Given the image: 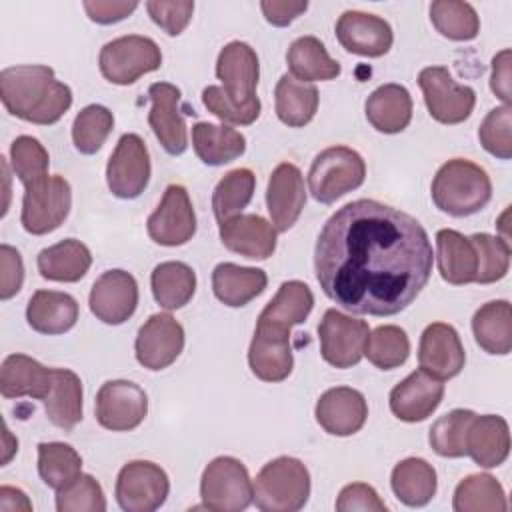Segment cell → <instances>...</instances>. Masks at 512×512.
I'll return each instance as SVG.
<instances>
[{"label":"cell","mask_w":512,"mask_h":512,"mask_svg":"<svg viewBox=\"0 0 512 512\" xmlns=\"http://www.w3.org/2000/svg\"><path fill=\"white\" fill-rule=\"evenodd\" d=\"M434 252L424 226L410 214L354 200L322 226L314 268L324 294L364 316H394L408 308L432 274Z\"/></svg>","instance_id":"6da1fadb"},{"label":"cell","mask_w":512,"mask_h":512,"mask_svg":"<svg viewBox=\"0 0 512 512\" xmlns=\"http://www.w3.org/2000/svg\"><path fill=\"white\" fill-rule=\"evenodd\" d=\"M0 98L12 116L40 126L58 122L72 106V90L56 80L54 70L44 64L4 68Z\"/></svg>","instance_id":"7a4b0ae2"},{"label":"cell","mask_w":512,"mask_h":512,"mask_svg":"<svg viewBox=\"0 0 512 512\" xmlns=\"http://www.w3.org/2000/svg\"><path fill=\"white\" fill-rule=\"evenodd\" d=\"M430 194L438 210L464 218L480 212L490 202L492 182L482 166L466 158H452L438 168Z\"/></svg>","instance_id":"3957f363"},{"label":"cell","mask_w":512,"mask_h":512,"mask_svg":"<svg viewBox=\"0 0 512 512\" xmlns=\"http://www.w3.org/2000/svg\"><path fill=\"white\" fill-rule=\"evenodd\" d=\"M252 502L262 512H296L310 496V472L292 456H278L264 464L252 482Z\"/></svg>","instance_id":"277c9868"},{"label":"cell","mask_w":512,"mask_h":512,"mask_svg":"<svg viewBox=\"0 0 512 512\" xmlns=\"http://www.w3.org/2000/svg\"><path fill=\"white\" fill-rule=\"evenodd\" d=\"M364 178L366 162L356 150L348 146H330L312 160L308 188L314 200L320 204H332L362 186Z\"/></svg>","instance_id":"5b68a950"},{"label":"cell","mask_w":512,"mask_h":512,"mask_svg":"<svg viewBox=\"0 0 512 512\" xmlns=\"http://www.w3.org/2000/svg\"><path fill=\"white\" fill-rule=\"evenodd\" d=\"M254 486L248 468L234 456L214 458L202 472L200 498L204 508L240 512L252 504Z\"/></svg>","instance_id":"8992f818"},{"label":"cell","mask_w":512,"mask_h":512,"mask_svg":"<svg viewBox=\"0 0 512 512\" xmlns=\"http://www.w3.org/2000/svg\"><path fill=\"white\" fill-rule=\"evenodd\" d=\"M162 52L148 36L128 34L106 42L98 56L102 76L118 86L134 84L140 76L158 70Z\"/></svg>","instance_id":"52a82bcc"},{"label":"cell","mask_w":512,"mask_h":512,"mask_svg":"<svg viewBox=\"0 0 512 512\" xmlns=\"http://www.w3.org/2000/svg\"><path fill=\"white\" fill-rule=\"evenodd\" d=\"M72 190L64 176L54 174L24 186L20 222L28 234L42 236L56 230L68 216Z\"/></svg>","instance_id":"ba28073f"},{"label":"cell","mask_w":512,"mask_h":512,"mask_svg":"<svg viewBox=\"0 0 512 512\" xmlns=\"http://www.w3.org/2000/svg\"><path fill=\"white\" fill-rule=\"evenodd\" d=\"M418 86L430 116L440 124H460L474 110L476 92L470 86L458 84L446 66L422 68Z\"/></svg>","instance_id":"9c48e42d"},{"label":"cell","mask_w":512,"mask_h":512,"mask_svg":"<svg viewBox=\"0 0 512 512\" xmlns=\"http://www.w3.org/2000/svg\"><path fill=\"white\" fill-rule=\"evenodd\" d=\"M114 492L122 510L154 512L166 502L170 480L158 464L150 460H132L120 468Z\"/></svg>","instance_id":"30bf717a"},{"label":"cell","mask_w":512,"mask_h":512,"mask_svg":"<svg viewBox=\"0 0 512 512\" xmlns=\"http://www.w3.org/2000/svg\"><path fill=\"white\" fill-rule=\"evenodd\" d=\"M370 328L364 320L346 316L336 308L324 312L318 324L322 358L334 368H352L364 356Z\"/></svg>","instance_id":"8fae6325"},{"label":"cell","mask_w":512,"mask_h":512,"mask_svg":"<svg viewBox=\"0 0 512 512\" xmlns=\"http://www.w3.org/2000/svg\"><path fill=\"white\" fill-rule=\"evenodd\" d=\"M106 182L114 196L138 198L150 182V154L138 134L120 136L106 164Z\"/></svg>","instance_id":"7c38bea8"},{"label":"cell","mask_w":512,"mask_h":512,"mask_svg":"<svg viewBox=\"0 0 512 512\" xmlns=\"http://www.w3.org/2000/svg\"><path fill=\"white\" fill-rule=\"evenodd\" d=\"M148 414V396L130 380H108L96 394V420L112 432L138 428Z\"/></svg>","instance_id":"4fadbf2b"},{"label":"cell","mask_w":512,"mask_h":512,"mask_svg":"<svg viewBox=\"0 0 512 512\" xmlns=\"http://www.w3.org/2000/svg\"><path fill=\"white\" fill-rule=\"evenodd\" d=\"M148 236L160 246H182L196 232V214L184 186L170 184L146 220Z\"/></svg>","instance_id":"5bb4252c"},{"label":"cell","mask_w":512,"mask_h":512,"mask_svg":"<svg viewBox=\"0 0 512 512\" xmlns=\"http://www.w3.org/2000/svg\"><path fill=\"white\" fill-rule=\"evenodd\" d=\"M184 348V328L168 312L152 314L138 330L134 352L136 360L148 370H164Z\"/></svg>","instance_id":"9a60e30c"},{"label":"cell","mask_w":512,"mask_h":512,"mask_svg":"<svg viewBox=\"0 0 512 512\" xmlns=\"http://www.w3.org/2000/svg\"><path fill=\"white\" fill-rule=\"evenodd\" d=\"M216 76L224 84V92L236 106H250L258 102L256 88L260 78V64L254 48L246 42H228L216 60Z\"/></svg>","instance_id":"2e32d148"},{"label":"cell","mask_w":512,"mask_h":512,"mask_svg":"<svg viewBox=\"0 0 512 512\" xmlns=\"http://www.w3.org/2000/svg\"><path fill=\"white\" fill-rule=\"evenodd\" d=\"M90 312L104 324H122L136 312L138 284L136 278L120 268L106 270L96 278L88 296Z\"/></svg>","instance_id":"e0dca14e"},{"label":"cell","mask_w":512,"mask_h":512,"mask_svg":"<svg viewBox=\"0 0 512 512\" xmlns=\"http://www.w3.org/2000/svg\"><path fill=\"white\" fill-rule=\"evenodd\" d=\"M466 352L454 326L432 322L424 328L418 346V364L438 380L454 378L462 372Z\"/></svg>","instance_id":"ac0fdd59"},{"label":"cell","mask_w":512,"mask_h":512,"mask_svg":"<svg viewBox=\"0 0 512 512\" xmlns=\"http://www.w3.org/2000/svg\"><path fill=\"white\" fill-rule=\"evenodd\" d=\"M148 96L152 100L148 124L154 136L168 154H182L188 148V130L180 114V90L170 82H154L148 88Z\"/></svg>","instance_id":"d6986e66"},{"label":"cell","mask_w":512,"mask_h":512,"mask_svg":"<svg viewBox=\"0 0 512 512\" xmlns=\"http://www.w3.org/2000/svg\"><path fill=\"white\" fill-rule=\"evenodd\" d=\"M336 38L352 54L378 58L392 48L394 34L384 18L360 10H346L336 22Z\"/></svg>","instance_id":"ffe728a7"},{"label":"cell","mask_w":512,"mask_h":512,"mask_svg":"<svg viewBox=\"0 0 512 512\" xmlns=\"http://www.w3.org/2000/svg\"><path fill=\"white\" fill-rule=\"evenodd\" d=\"M306 204L304 176L292 162L278 164L268 180L266 206L272 218V226L278 232H286L296 224Z\"/></svg>","instance_id":"44dd1931"},{"label":"cell","mask_w":512,"mask_h":512,"mask_svg":"<svg viewBox=\"0 0 512 512\" xmlns=\"http://www.w3.org/2000/svg\"><path fill=\"white\" fill-rule=\"evenodd\" d=\"M444 396L442 380L422 368L410 372L390 392V410L398 420L422 422L440 406Z\"/></svg>","instance_id":"7402d4cb"},{"label":"cell","mask_w":512,"mask_h":512,"mask_svg":"<svg viewBox=\"0 0 512 512\" xmlns=\"http://www.w3.org/2000/svg\"><path fill=\"white\" fill-rule=\"evenodd\" d=\"M314 414L324 432L332 436H352L364 426L368 404L364 394L356 388L336 386L318 398Z\"/></svg>","instance_id":"603a6c76"},{"label":"cell","mask_w":512,"mask_h":512,"mask_svg":"<svg viewBox=\"0 0 512 512\" xmlns=\"http://www.w3.org/2000/svg\"><path fill=\"white\" fill-rule=\"evenodd\" d=\"M276 228L258 214H236L220 224L222 244L240 256L266 260L276 250Z\"/></svg>","instance_id":"cb8c5ba5"},{"label":"cell","mask_w":512,"mask_h":512,"mask_svg":"<svg viewBox=\"0 0 512 512\" xmlns=\"http://www.w3.org/2000/svg\"><path fill=\"white\" fill-rule=\"evenodd\" d=\"M54 384V368L42 366L26 354H10L0 368V392L4 398L46 400Z\"/></svg>","instance_id":"d4e9b609"},{"label":"cell","mask_w":512,"mask_h":512,"mask_svg":"<svg viewBox=\"0 0 512 512\" xmlns=\"http://www.w3.org/2000/svg\"><path fill=\"white\" fill-rule=\"evenodd\" d=\"M508 454V422L496 414H474L466 430V456H470L482 468H496L504 464Z\"/></svg>","instance_id":"484cf974"},{"label":"cell","mask_w":512,"mask_h":512,"mask_svg":"<svg viewBox=\"0 0 512 512\" xmlns=\"http://www.w3.org/2000/svg\"><path fill=\"white\" fill-rule=\"evenodd\" d=\"M436 262L444 282L462 286L476 282L478 256L470 238L456 230L444 228L436 232Z\"/></svg>","instance_id":"4316f807"},{"label":"cell","mask_w":512,"mask_h":512,"mask_svg":"<svg viewBox=\"0 0 512 512\" xmlns=\"http://www.w3.org/2000/svg\"><path fill=\"white\" fill-rule=\"evenodd\" d=\"M26 320L40 334H64L78 320V302L66 292L36 290L28 300Z\"/></svg>","instance_id":"83f0119b"},{"label":"cell","mask_w":512,"mask_h":512,"mask_svg":"<svg viewBox=\"0 0 512 512\" xmlns=\"http://www.w3.org/2000/svg\"><path fill=\"white\" fill-rule=\"evenodd\" d=\"M364 112L374 130L398 134L412 120L410 92L402 84H382L366 98Z\"/></svg>","instance_id":"f1b7e54d"},{"label":"cell","mask_w":512,"mask_h":512,"mask_svg":"<svg viewBox=\"0 0 512 512\" xmlns=\"http://www.w3.org/2000/svg\"><path fill=\"white\" fill-rule=\"evenodd\" d=\"M266 284L268 276L260 268L222 262L212 270V290L216 298L230 308L246 306L264 292Z\"/></svg>","instance_id":"f546056e"},{"label":"cell","mask_w":512,"mask_h":512,"mask_svg":"<svg viewBox=\"0 0 512 512\" xmlns=\"http://www.w3.org/2000/svg\"><path fill=\"white\" fill-rule=\"evenodd\" d=\"M38 272L44 280L52 282H78L86 276L92 254L86 244H82L76 238L60 240L58 244H52L44 250H40L38 258Z\"/></svg>","instance_id":"4dcf8cb0"},{"label":"cell","mask_w":512,"mask_h":512,"mask_svg":"<svg viewBox=\"0 0 512 512\" xmlns=\"http://www.w3.org/2000/svg\"><path fill=\"white\" fill-rule=\"evenodd\" d=\"M248 364L252 374L264 382L286 380L294 366L290 338L254 330V338L248 348Z\"/></svg>","instance_id":"1f68e13d"},{"label":"cell","mask_w":512,"mask_h":512,"mask_svg":"<svg viewBox=\"0 0 512 512\" xmlns=\"http://www.w3.org/2000/svg\"><path fill=\"white\" fill-rule=\"evenodd\" d=\"M476 344L488 352L504 356L512 350V310L508 300L482 304L472 318Z\"/></svg>","instance_id":"d6a6232c"},{"label":"cell","mask_w":512,"mask_h":512,"mask_svg":"<svg viewBox=\"0 0 512 512\" xmlns=\"http://www.w3.org/2000/svg\"><path fill=\"white\" fill-rule=\"evenodd\" d=\"M286 62L290 76L308 84L318 80H332L342 70L316 36L296 38L286 52Z\"/></svg>","instance_id":"836d02e7"},{"label":"cell","mask_w":512,"mask_h":512,"mask_svg":"<svg viewBox=\"0 0 512 512\" xmlns=\"http://www.w3.org/2000/svg\"><path fill=\"white\" fill-rule=\"evenodd\" d=\"M192 146L204 164L222 166L244 154L246 138L236 128L198 122L192 126Z\"/></svg>","instance_id":"e575fe53"},{"label":"cell","mask_w":512,"mask_h":512,"mask_svg":"<svg viewBox=\"0 0 512 512\" xmlns=\"http://www.w3.org/2000/svg\"><path fill=\"white\" fill-rule=\"evenodd\" d=\"M394 496L406 506H426L436 494V470L424 458L400 460L390 476Z\"/></svg>","instance_id":"d590c367"},{"label":"cell","mask_w":512,"mask_h":512,"mask_svg":"<svg viewBox=\"0 0 512 512\" xmlns=\"http://www.w3.org/2000/svg\"><path fill=\"white\" fill-rule=\"evenodd\" d=\"M318 90L314 84L300 82L284 74L274 88L276 116L290 128L306 126L318 110Z\"/></svg>","instance_id":"8d00e7d4"},{"label":"cell","mask_w":512,"mask_h":512,"mask_svg":"<svg viewBox=\"0 0 512 512\" xmlns=\"http://www.w3.org/2000/svg\"><path fill=\"white\" fill-rule=\"evenodd\" d=\"M44 410L48 420L62 430H72L82 420V382L76 372L54 368V384Z\"/></svg>","instance_id":"74e56055"},{"label":"cell","mask_w":512,"mask_h":512,"mask_svg":"<svg viewBox=\"0 0 512 512\" xmlns=\"http://www.w3.org/2000/svg\"><path fill=\"white\" fill-rule=\"evenodd\" d=\"M154 300L166 310H178L186 306L196 292V274L184 262H162L150 276Z\"/></svg>","instance_id":"f35d334b"},{"label":"cell","mask_w":512,"mask_h":512,"mask_svg":"<svg viewBox=\"0 0 512 512\" xmlns=\"http://www.w3.org/2000/svg\"><path fill=\"white\" fill-rule=\"evenodd\" d=\"M456 512H506L508 502L502 484L490 474H470L454 490Z\"/></svg>","instance_id":"ab89813d"},{"label":"cell","mask_w":512,"mask_h":512,"mask_svg":"<svg viewBox=\"0 0 512 512\" xmlns=\"http://www.w3.org/2000/svg\"><path fill=\"white\" fill-rule=\"evenodd\" d=\"M254 188H256V176L250 168H236L224 174L212 194V210L218 224H222L224 220L236 214H242V210L252 200Z\"/></svg>","instance_id":"60d3db41"},{"label":"cell","mask_w":512,"mask_h":512,"mask_svg":"<svg viewBox=\"0 0 512 512\" xmlns=\"http://www.w3.org/2000/svg\"><path fill=\"white\" fill-rule=\"evenodd\" d=\"M434 28L448 40H474L480 32V18L472 4L462 0H436L430 4Z\"/></svg>","instance_id":"b9f144b4"},{"label":"cell","mask_w":512,"mask_h":512,"mask_svg":"<svg viewBox=\"0 0 512 512\" xmlns=\"http://www.w3.org/2000/svg\"><path fill=\"white\" fill-rule=\"evenodd\" d=\"M38 474L46 486L58 490L82 474V458L70 444L40 442Z\"/></svg>","instance_id":"7bdbcfd3"},{"label":"cell","mask_w":512,"mask_h":512,"mask_svg":"<svg viewBox=\"0 0 512 512\" xmlns=\"http://www.w3.org/2000/svg\"><path fill=\"white\" fill-rule=\"evenodd\" d=\"M314 306L312 290L300 280L282 282L276 296L264 306L260 316L284 322L288 326L302 324Z\"/></svg>","instance_id":"ee69618b"},{"label":"cell","mask_w":512,"mask_h":512,"mask_svg":"<svg viewBox=\"0 0 512 512\" xmlns=\"http://www.w3.org/2000/svg\"><path fill=\"white\" fill-rule=\"evenodd\" d=\"M410 354V340L400 326L384 324L368 334L364 356L380 370L402 366Z\"/></svg>","instance_id":"f6af8a7d"},{"label":"cell","mask_w":512,"mask_h":512,"mask_svg":"<svg viewBox=\"0 0 512 512\" xmlns=\"http://www.w3.org/2000/svg\"><path fill=\"white\" fill-rule=\"evenodd\" d=\"M476 412L456 408L440 416L428 434V442L438 456L462 458L466 456V430Z\"/></svg>","instance_id":"bcb514c9"},{"label":"cell","mask_w":512,"mask_h":512,"mask_svg":"<svg viewBox=\"0 0 512 512\" xmlns=\"http://www.w3.org/2000/svg\"><path fill=\"white\" fill-rule=\"evenodd\" d=\"M114 128L112 112L102 104L84 106L72 124V140L80 154H96Z\"/></svg>","instance_id":"7dc6e473"},{"label":"cell","mask_w":512,"mask_h":512,"mask_svg":"<svg viewBox=\"0 0 512 512\" xmlns=\"http://www.w3.org/2000/svg\"><path fill=\"white\" fill-rule=\"evenodd\" d=\"M476 256H478V272H476V282L478 284H492L498 282L506 276L510 268V242L504 238H494L486 232L472 234L470 236Z\"/></svg>","instance_id":"c3c4849f"},{"label":"cell","mask_w":512,"mask_h":512,"mask_svg":"<svg viewBox=\"0 0 512 512\" xmlns=\"http://www.w3.org/2000/svg\"><path fill=\"white\" fill-rule=\"evenodd\" d=\"M58 512H104L106 498L100 482L90 474H78L56 490Z\"/></svg>","instance_id":"681fc988"},{"label":"cell","mask_w":512,"mask_h":512,"mask_svg":"<svg viewBox=\"0 0 512 512\" xmlns=\"http://www.w3.org/2000/svg\"><path fill=\"white\" fill-rule=\"evenodd\" d=\"M10 162L16 178L24 186L48 176V150L32 136H18L10 144Z\"/></svg>","instance_id":"f907efd6"},{"label":"cell","mask_w":512,"mask_h":512,"mask_svg":"<svg viewBox=\"0 0 512 512\" xmlns=\"http://www.w3.org/2000/svg\"><path fill=\"white\" fill-rule=\"evenodd\" d=\"M478 140L486 152L500 160L512 158V110L510 106L492 108L478 128Z\"/></svg>","instance_id":"816d5d0a"},{"label":"cell","mask_w":512,"mask_h":512,"mask_svg":"<svg viewBox=\"0 0 512 512\" xmlns=\"http://www.w3.org/2000/svg\"><path fill=\"white\" fill-rule=\"evenodd\" d=\"M202 102L208 108V112H212L222 122H228V124H234V126L252 124L260 116V108H262L260 100L250 104V106H236L234 102H230L224 88H220V86L204 88Z\"/></svg>","instance_id":"f5cc1de1"},{"label":"cell","mask_w":512,"mask_h":512,"mask_svg":"<svg viewBox=\"0 0 512 512\" xmlns=\"http://www.w3.org/2000/svg\"><path fill=\"white\" fill-rule=\"evenodd\" d=\"M146 10H148L150 18L168 36H178V34L184 32L188 22L192 20L194 2H190V0H176V2L150 0V2H146Z\"/></svg>","instance_id":"db71d44e"},{"label":"cell","mask_w":512,"mask_h":512,"mask_svg":"<svg viewBox=\"0 0 512 512\" xmlns=\"http://www.w3.org/2000/svg\"><path fill=\"white\" fill-rule=\"evenodd\" d=\"M338 512H386L388 506L378 496V492L364 482H352L344 486L336 500Z\"/></svg>","instance_id":"11a10c76"},{"label":"cell","mask_w":512,"mask_h":512,"mask_svg":"<svg viewBox=\"0 0 512 512\" xmlns=\"http://www.w3.org/2000/svg\"><path fill=\"white\" fill-rule=\"evenodd\" d=\"M24 282L22 256L14 246H0V298L8 300L20 292Z\"/></svg>","instance_id":"9f6ffc18"},{"label":"cell","mask_w":512,"mask_h":512,"mask_svg":"<svg viewBox=\"0 0 512 512\" xmlns=\"http://www.w3.org/2000/svg\"><path fill=\"white\" fill-rule=\"evenodd\" d=\"M82 6L92 22L114 24V22H120L126 16H130L138 8V2H134V0H130V2L128 0H94V2L86 0Z\"/></svg>","instance_id":"6f0895ef"},{"label":"cell","mask_w":512,"mask_h":512,"mask_svg":"<svg viewBox=\"0 0 512 512\" xmlns=\"http://www.w3.org/2000/svg\"><path fill=\"white\" fill-rule=\"evenodd\" d=\"M264 18L272 26H288L294 22L302 12H306L308 2H286V0H264L260 2Z\"/></svg>","instance_id":"680465c9"},{"label":"cell","mask_w":512,"mask_h":512,"mask_svg":"<svg viewBox=\"0 0 512 512\" xmlns=\"http://www.w3.org/2000/svg\"><path fill=\"white\" fill-rule=\"evenodd\" d=\"M492 92L510 106V50L504 48L492 58V78H490Z\"/></svg>","instance_id":"91938a15"},{"label":"cell","mask_w":512,"mask_h":512,"mask_svg":"<svg viewBox=\"0 0 512 512\" xmlns=\"http://www.w3.org/2000/svg\"><path fill=\"white\" fill-rule=\"evenodd\" d=\"M32 502L28 496L12 486L0 488V512H30Z\"/></svg>","instance_id":"94428289"},{"label":"cell","mask_w":512,"mask_h":512,"mask_svg":"<svg viewBox=\"0 0 512 512\" xmlns=\"http://www.w3.org/2000/svg\"><path fill=\"white\" fill-rule=\"evenodd\" d=\"M10 430L6 428V424H4V456H2V464H8V460L12 458V454L18 450V440L16 442H8L10 440Z\"/></svg>","instance_id":"6125c7cd"}]
</instances>
